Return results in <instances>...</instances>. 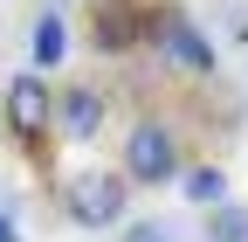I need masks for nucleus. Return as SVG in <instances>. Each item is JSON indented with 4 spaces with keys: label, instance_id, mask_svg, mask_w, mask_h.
<instances>
[{
    "label": "nucleus",
    "instance_id": "nucleus-1",
    "mask_svg": "<svg viewBox=\"0 0 248 242\" xmlns=\"http://www.w3.org/2000/svg\"><path fill=\"white\" fill-rule=\"evenodd\" d=\"M124 201H131V180L110 173V166H83V173L62 180V215H69L76 228H117Z\"/></svg>",
    "mask_w": 248,
    "mask_h": 242
},
{
    "label": "nucleus",
    "instance_id": "nucleus-2",
    "mask_svg": "<svg viewBox=\"0 0 248 242\" xmlns=\"http://www.w3.org/2000/svg\"><path fill=\"white\" fill-rule=\"evenodd\" d=\"M131 187H172L179 180V138L166 118H138L124 132V166H117Z\"/></svg>",
    "mask_w": 248,
    "mask_h": 242
},
{
    "label": "nucleus",
    "instance_id": "nucleus-3",
    "mask_svg": "<svg viewBox=\"0 0 248 242\" xmlns=\"http://www.w3.org/2000/svg\"><path fill=\"white\" fill-rule=\"evenodd\" d=\"M145 35L159 42L166 63H179L186 76H214V63H221V55H214V35H207L186 7H152V14H145Z\"/></svg>",
    "mask_w": 248,
    "mask_h": 242
},
{
    "label": "nucleus",
    "instance_id": "nucleus-4",
    "mask_svg": "<svg viewBox=\"0 0 248 242\" xmlns=\"http://www.w3.org/2000/svg\"><path fill=\"white\" fill-rule=\"evenodd\" d=\"M0 118H7V132H14L21 145H42V138L55 132V90H48V76H42V69L14 76L7 97H0Z\"/></svg>",
    "mask_w": 248,
    "mask_h": 242
},
{
    "label": "nucleus",
    "instance_id": "nucleus-5",
    "mask_svg": "<svg viewBox=\"0 0 248 242\" xmlns=\"http://www.w3.org/2000/svg\"><path fill=\"white\" fill-rule=\"evenodd\" d=\"M90 42L104 55L138 49L145 42V7H131V0H97V7H90Z\"/></svg>",
    "mask_w": 248,
    "mask_h": 242
},
{
    "label": "nucleus",
    "instance_id": "nucleus-6",
    "mask_svg": "<svg viewBox=\"0 0 248 242\" xmlns=\"http://www.w3.org/2000/svg\"><path fill=\"white\" fill-rule=\"evenodd\" d=\"M55 132L62 138H97L104 132V90H90V83L55 90Z\"/></svg>",
    "mask_w": 248,
    "mask_h": 242
},
{
    "label": "nucleus",
    "instance_id": "nucleus-7",
    "mask_svg": "<svg viewBox=\"0 0 248 242\" xmlns=\"http://www.w3.org/2000/svg\"><path fill=\"white\" fill-rule=\"evenodd\" d=\"M172 187L193 201L200 215H214V207H228V201H234V194H228V173L214 166V159H200V166H179V180H172Z\"/></svg>",
    "mask_w": 248,
    "mask_h": 242
},
{
    "label": "nucleus",
    "instance_id": "nucleus-8",
    "mask_svg": "<svg viewBox=\"0 0 248 242\" xmlns=\"http://www.w3.org/2000/svg\"><path fill=\"white\" fill-rule=\"evenodd\" d=\"M28 49H35V69H55L62 55H69V21H62V14H35Z\"/></svg>",
    "mask_w": 248,
    "mask_h": 242
},
{
    "label": "nucleus",
    "instance_id": "nucleus-9",
    "mask_svg": "<svg viewBox=\"0 0 248 242\" xmlns=\"http://www.w3.org/2000/svg\"><path fill=\"white\" fill-rule=\"evenodd\" d=\"M200 242H248V207L228 201V207H214V215H200Z\"/></svg>",
    "mask_w": 248,
    "mask_h": 242
},
{
    "label": "nucleus",
    "instance_id": "nucleus-10",
    "mask_svg": "<svg viewBox=\"0 0 248 242\" xmlns=\"http://www.w3.org/2000/svg\"><path fill=\"white\" fill-rule=\"evenodd\" d=\"M117 242H179V235H172V222H152V215H145V222H124Z\"/></svg>",
    "mask_w": 248,
    "mask_h": 242
},
{
    "label": "nucleus",
    "instance_id": "nucleus-11",
    "mask_svg": "<svg viewBox=\"0 0 248 242\" xmlns=\"http://www.w3.org/2000/svg\"><path fill=\"white\" fill-rule=\"evenodd\" d=\"M0 242H21V228H14V222H7V215H0Z\"/></svg>",
    "mask_w": 248,
    "mask_h": 242
}]
</instances>
